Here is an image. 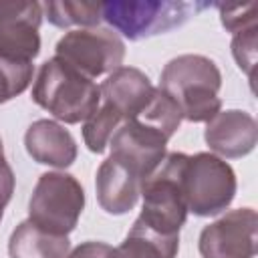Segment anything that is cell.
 I'll use <instances>...</instances> for the list:
<instances>
[{
	"instance_id": "6da1fadb",
	"label": "cell",
	"mask_w": 258,
	"mask_h": 258,
	"mask_svg": "<svg viewBox=\"0 0 258 258\" xmlns=\"http://www.w3.org/2000/svg\"><path fill=\"white\" fill-rule=\"evenodd\" d=\"M220 87L222 73L218 64L204 54H181L171 58L159 79V89L177 105L181 119L191 123H208L220 113Z\"/></svg>"
},
{
	"instance_id": "7a4b0ae2",
	"label": "cell",
	"mask_w": 258,
	"mask_h": 258,
	"mask_svg": "<svg viewBox=\"0 0 258 258\" xmlns=\"http://www.w3.org/2000/svg\"><path fill=\"white\" fill-rule=\"evenodd\" d=\"M32 101L54 119L75 125L87 121L99 107V85L60 58L40 64L32 85Z\"/></svg>"
},
{
	"instance_id": "3957f363",
	"label": "cell",
	"mask_w": 258,
	"mask_h": 258,
	"mask_svg": "<svg viewBox=\"0 0 258 258\" xmlns=\"http://www.w3.org/2000/svg\"><path fill=\"white\" fill-rule=\"evenodd\" d=\"M185 161V153H165L161 163L141 183L139 194L143 196V208L137 220L165 236H179V230L187 218L181 183Z\"/></svg>"
},
{
	"instance_id": "277c9868",
	"label": "cell",
	"mask_w": 258,
	"mask_h": 258,
	"mask_svg": "<svg viewBox=\"0 0 258 258\" xmlns=\"http://www.w3.org/2000/svg\"><path fill=\"white\" fill-rule=\"evenodd\" d=\"M208 6V2L113 0L103 2V20L129 40H139L181 26L191 14H198Z\"/></svg>"
},
{
	"instance_id": "5b68a950",
	"label": "cell",
	"mask_w": 258,
	"mask_h": 258,
	"mask_svg": "<svg viewBox=\"0 0 258 258\" xmlns=\"http://www.w3.org/2000/svg\"><path fill=\"white\" fill-rule=\"evenodd\" d=\"M83 208L85 191L79 179L64 171H46L32 189L28 220L52 234L67 236L75 230Z\"/></svg>"
},
{
	"instance_id": "8992f818",
	"label": "cell",
	"mask_w": 258,
	"mask_h": 258,
	"mask_svg": "<svg viewBox=\"0 0 258 258\" xmlns=\"http://www.w3.org/2000/svg\"><path fill=\"white\" fill-rule=\"evenodd\" d=\"M181 183L187 212L202 218L224 212L236 196L234 169L214 153L187 155Z\"/></svg>"
},
{
	"instance_id": "52a82bcc",
	"label": "cell",
	"mask_w": 258,
	"mask_h": 258,
	"mask_svg": "<svg viewBox=\"0 0 258 258\" xmlns=\"http://www.w3.org/2000/svg\"><path fill=\"white\" fill-rule=\"evenodd\" d=\"M54 56L89 79L113 73L125 58L121 36L109 28H79L67 32L54 46Z\"/></svg>"
},
{
	"instance_id": "ba28073f",
	"label": "cell",
	"mask_w": 258,
	"mask_h": 258,
	"mask_svg": "<svg viewBox=\"0 0 258 258\" xmlns=\"http://www.w3.org/2000/svg\"><path fill=\"white\" fill-rule=\"evenodd\" d=\"M169 139L171 137L159 127L139 117L127 119L115 129L109 139L111 157L129 165L143 183L165 157V147Z\"/></svg>"
},
{
	"instance_id": "9c48e42d",
	"label": "cell",
	"mask_w": 258,
	"mask_h": 258,
	"mask_svg": "<svg viewBox=\"0 0 258 258\" xmlns=\"http://www.w3.org/2000/svg\"><path fill=\"white\" fill-rule=\"evenodd\" d=\"M258 216L252 208L232 210L200 234L202 258H254Z\"/></svg>"
},
{
	"instance_id": "30bf717a",
	"label": "cell",
	"mask_w": 258,
	"mask_h": 258,
	"mask_svg": "<svg viewBox=\"0 0 258 258\" xmlns=\"http://www.w3.org/2000/svg\"><path fill=\"white\" fill-rule=\"evenodd\" d=\"M40 20L38 2H0V56L32 62L40 52Z\"/></svg>"
},
{
	"instance_id": "8fae6325",
	"label": "cell",
	"mask_w": 258,
	"mask_h": 258,
	"mask_svg": "<svg viewBox=\"0 0 258 258\" xmlns=\"http://www.w3.org/2000/svg\"><path fill=\"white\" fill-rule=\"evenodd\" d=\"M208 147L226 157L238 159L248 155L258 143V125L256 119L240 109H228L214 115L204 131Z\"/></svg>"
},
{
	"instance_id": "7c38bea8",
	"label": "cell",
	"mask_w": 258,
	"mask_h": 258,
	"mask_svg": "<svg viewBox=\"0 0 258 258\" xmlns=\"http://www.w3.org/2000/svg\"><path fill=\"white\" fill-rule=\"evenodd\" d=\"M99 89L103 103L117 109L123 121L137 117L155 95V87L147 75L135 67H119L103 81Z\"/></svg>"
},
{
	"instance_id": "4fadbf2b",
	"label": "cell",
	"mask_w": 258,
	"mask_h": 258,
	"mask_svg": "<svg viewBox=\"0 0 258 258\" xmlns=\"http://www.w3.org/2000/svg\"><path fill=\"white\" fill-rule=\"evenodd\" d=\"M95 187L99 206L107 214L121 216L135 208L141 191V179L129 165L109 155L97 171Z\"/></svg>"
},
{
	"instance_id": "5bb4252c",
	"label": "cell",
	"mask_w": 258,
	"mask_h": 258,
	"mask_svg": "<svg viewBox=\"0 0 258 258\" xmlns=\"http://www.w3.org/2000/svg\"><path fill=\"white\" fill-rule=\"evenodd\" d=\"M28 155L42 165L64 169L77 159V143L69 129L50 119L34 121L24 133Z\"/></svg>"
},
{
	"instance_id": "9a60e30c",
	"label": "cell",
	"mask_w": 258,
	"mask_h": 258,
	"mask_svg": "<svg viewBox=\"0 0 258 258\" xmlns=\"http://www.w3.org/2000/svg\"><path fill=\"white\" fill-rule=\"evenodd\" d=\"M10 258H69L71 242L67 236L52 234L30 220L16 226L8 242Z\"/></svg>"
},
{
	"instance_id": "2e32d148",
	"label": "cell",
	"mask_w": 258,
	"mask_h": 258,
	"mask_svg": "<svg viewBox=\"0 0 258 258\" xmlns=\"http://www.w3.org/2000/svg\"><path fill=\"white\" fill-rule=\"evenodd\" d=\"M179 236H165L135 220L125 240L111 250V258H175Z\"/></svg>"
},
{
	"instance_id": "e0dca14e",
	"label": "cell",
	"mask_w": 258,
	"mask_h": 258,
	"mask_svg": "<svg viewBox=\"0 0 258 258\" xmlns=\"http://www.w3.org/2000/svg\"><path fill=\"white\" fill-rule=\"evenodd\" d=\"M50 24L58 28L69 26H97L103 18V2H46L42 4Z\"/></svg>"
},
{
	"instance_id": "ac0fdd59",
	"label": "cell",
	"mask_w": 258,
	"mask_h": 258,
	"mask_svg": "<svg viewBox=\"0 0 258 258\" xmlns=\"http://www.w3.org/2000/svg\"><path fill=\"white\" fill-rule=\"evenodd\" d=\"M123 123V117L119 115L117 109H113L111 105L103 103L101 107H97V111L85 121L83 125V139L85 145L93 151V153H103L105 147L109 145L111 135L115 133V129Z\"/></svg>"
},
{
	"instance_id": "d6986e66",
	"label": "cell",
	"mask_w": 258,
	"mask_h": 258,
	"mask_svg": "<svg viewBox=\"0 0 258 258\" xmlns=\"http://www.w3.org/2000/svg\"><path fill=\"white\" fill-rule=\"evenodd\" d=\"M32 71V62H18L0 56V105L28 89Z\"/></svg>"
},
{
	"instance_id": "ffe728a7",
	"label": "cell",
	"mask_w": 258,
	"mask_h": 258,
	"mask_svg": "<svg viewBox=\"0 0 258 258\" xmlns=\"http://www.w3.org/2000/svg\"><path fill=\"white\" fill-rule=\"evenodd\" d=\"M256 30H258V24L236 32L234 40H232V54H234L238 67L248 75L250 81L254 79V64H256V42H258Z\"/></svg>"
},
{
	"instance_id": "44dd1931",
	"label": "cell",
	"mask_w": 258,
	"mask_h": 258,
	"mask_svg": "<svg viewBox=\"0 0 258 258\" xmlns=\"http://www.w3.org/2000/svg\"><path fill=\"white\" fill-rule=\"evenodd\" d=\"M220 8V18H222V24L232 32H240V30H246L250 26H256L258 24V4L256 2H250L246 6H224V4H216Z\"/></svg>"
},
{
	"instance_id": "7402d4cb",
	"label": "cell",
	"mask_w": 258,
	"mask_h": 258,
	"mask_svg": "<svg viewBox=\"0 0 258 258\" xmlns=\"http://www.w3.org/2000/svg\"><path fill=\"white\" fill-rule=\"evenodd\" d=\"M12 191H14V173L8 161L4 159V155H0V220L4 216L6 204L12 198Z\"/></svg>"
},
{
	"instance_id": "603a6c76",
	"label": "cell",
	"mask_w": 258,
	"mask_h": 258,
	"mask_svg": "<svg viewBox=\"0 0 258 258\" xmlns=\"http://www.w3.org/2000/svg\"><path fill=\"white\" fill-rule=\"evenodd\" d=\"M111 246L105 242H85L77 246L69 258H111Z\"/></svg>"
},
{
	"instance_id": "cb8c5ba5",
	"label": "cell",
	"mask_w": 258,
	"mask_h": 258,
	"mask_svg": "<svg viewBox=\"0 0 258 258\" xmlns=\"http://www.w3.org/2000/svg\"><path fill=\"white\" fill-rule=\"evenodd\" d=\"M0 155H4V147H2V139H0Z\"/></svg>"
}]
</instances>
